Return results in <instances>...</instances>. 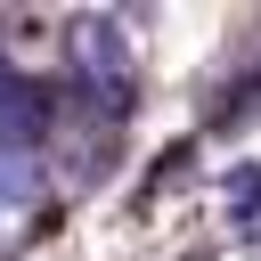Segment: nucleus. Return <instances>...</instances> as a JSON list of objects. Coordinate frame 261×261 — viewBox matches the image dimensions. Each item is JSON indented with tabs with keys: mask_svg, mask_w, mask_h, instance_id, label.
<instances>
[{
	"mask_svg": "<svg viewBox=\"0 0 261 261\" xmlns=\"http://www.w3.org/2000/svg\"><path fill=\"white\" fill-rule=\"evenodd\" d=\"M65 73H73V90L90 98V106H122L130 98V82H139V49H130V33H122V16H73L65 24Z\"/></svg>",
	"mask_w": 261,
	"mask_h": 261,
	"instance_id": "obj_1",
	"label": "nucleus"
},
{
	"mask_svg": "<svg viewBox=\"0 0 261 261\" xmlns=\"http://www.w3.org/2000/svg\"><path fill=\"white\" fill-rule=\"evenodd\" d=\"M41 122H49V106H41V90L0 57V155L8 147H41Z\"/></svg>",
	"mask_w": 261,
	"mask_h": 261,
	"instance_id": "obj_2",
	"label": "nucleus"
},
{
	"mask_svg": "<svg viewBox=\"0 0 261 261\" xmlns=\"http://www.w3.org/2000/svg\"><path fill=\"white\" fill-rule=\"evenodd\" d=\"M33 212H41V155L33 147H8L0 155V237H16Z\"/></svg>",
	"mask_w": 261,
	"mask_h": 261,
	"instance_id": "obj_3",
	"label": "nucleus"
}]
</instances>
